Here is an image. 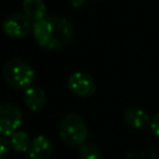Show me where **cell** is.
Returning <instances> with one entry per match:
<instances>
[{
	"label": "cell",
	"mask_w": 159,
	"mask_h": 159,
	"mask_svg": "<svg viewBox=\"0 0 159 159\" xmlns=\"http://www.w3.org/2000/svg\"><path fill=\"white\" fill-rule=\"evenodd\" d=\"M32 34L39 46L47 50H57L71 41L73 29L67 19L55 15L35 21Z\"/></svg>",
	"instance_id": "1"
},
{
	"label": "cell",
	"mask_w": 159,
	"mask_h": 159,
	"mask_svg": "<svg viewBox=\"0 0 159 159\" xmlns=\"http://www.w3.org/2000/svg\"><path fill=\"white\" fill-rule=\"evenodd\" d=\"M2 76L10 87L22 91L31 87L35 80V71L25 61L20 58H11L4 65Z\"/></svg>",
	"instance_id": "2"
},
{
	"label": "cell",
	"mask_w": 159,
	"mask_h": 159,
	"mask_svg": "<svg viewBox=\"0 0 159 159\" xmlns=\"http://www.w3.org/2000/svg\"><path fill=\"white\" fill-rule=\"evenodd\" d=\"M58 134L65 144L70 147H80L87 140L88 128L80 114L70 113L60 122Z\"/></svg>",
	"instance_id": "3"
},
{
	"label": "cell",
	"mask_w": 159,
	"mask_h": 159,
	"mask_svg": "<svg viewBox=\"0 0 159 159\" xmlns=\"http://www.w3.org/2000/svg\"><path fill=\"white\" fill-rule=\"evenodd\" d=\"M22 122V114L17 106L12 103L0 104V135L10 137Z\"/></svg>",
	"instance_id": "4"
},
{
	"label": "cell",
	"mask_w": 159,
	"mask_h": 159,
	"mask_svg": "<svg viewBox=\"0 0 159 159\" xmlns=\"http://www.w3.org/2000/svg\"><path fill=\"white\" fill-rule=\"evenodd\" d=\"M32 20L25 14H12L7 16L2 22V31L15 39L25 37L32 31Z\"/></svg>",
	"instance_id": "5"
},
{
	"label": "cell",
	"mask_w": 159,
	"mask_h": 159,
	"mask_svg": "<svg viewBox=\"0 0 159 159\" xmlns=\"http://www.w3.org/2000/svg\"><path fill=\"white\" fill-rule=\"evenodd\" d=\"M70 91L80 97H89L96 91V82L87 72H75L67 81Z\"/></svg>",
	"instance_id": "6"
},
{
	"label": "cell",
	"mask_w": 159,
	"mask_h": 159,
	"mask_svg": "<svg viewBox=\"0 0 159 159\" xmlns=\"http://www.w3.org/2000/svg\"><path fill=\"white\" fill-rule=\"evenodd\" d=\"M52 143L46 135H37L27 150L30 159H48L52 154Z\"/></svg>",
	"instance_id": "7"
},
{
	"label": "cell",
	"mask_w": 159,
	"mask_h": 159,
	"mask_svg": "<svg viewBox=\"0 0 159 159\" xmlns=\"http://www.w3.org/2000/svg\"><path fill=\"white\" fill-rule=\"evenodd\" d=\"M124 120L127 124L135 129H144L148 125H150L152 119L147 111L138 108V107H130L125 109L124 112Z\"/></svg>",
	"instance_id": "8"
},
{
	"label": "cell",
	"mask_w": 159,
	"mask_h": 159,
	"mask_svg": "<svg viewBox=\"0 0 159 159\" xmlns=\"http://www.w3.org/2000/svg\"><path fill=\"white\" fill-rule=\"evenodd\" d=\"M24 103L34 112L42 109L46 104V94L40 87H29L24 93Z\"/></svg>",
	"instance_id": "9"
},
{
	"label": "cell",
	"mask_w": 159,
	"mask_h": 159,
	"mask_svg": "<svg viewBox=\"0 0 159 159\" xmlns=\"http://www.w3.org/2000/svg\"><path fill=\"white\" fill-rule=\"evenodd\" d=\"M24 14L32 21H39L46 17V6L42 0H24Z\"/></svg>",
	"instance_id": "10"
},
{
	"label": "cell",
	"mask_w": 159,
	"mask_h": 159,
	"mask_svg": "<svg viewBox=\"0 0 159 159\" xmlns=\"http://www.w3.org/2000/svg\"><path fill=\"white\" fill-rule=\"evenodd\" d=\"M10 145H11V149L17 152V153H25L29 150L30 148V137L26 132L24 130H16L15 133H12L10 135Z\"/></svg>",
	"instance_id": "11"
},
{
	"label": "cell",
	"mask_w": 159,
	"mask_h": 159,
	"mask_svg": "<svg viewBox=\"0 0 159 159\" xmlns=\"http://www.w3.org/2000/svg\"><path fill=\"white\" fill-rule=\"evenodd\" d=\"M81 159H101V149L92 142H84L78 147Z\"/></svg>",
	"instance_id": "12"
},
{
	"label": "cell",
	"mask_w": 159,
	"mask_h": 159,
	"mask_svg": "<svg viewBox=\"0 0 159 159\" xmlns=\"http://www.w3.org/2000/svg\"><path fill=\"white\" fill-rule=\"evenodd\" d=\"M10 149H11L10 140L6 137L0 135V159H5L10 154Z\"/></svg>",
	"instance_id": "13"
},
{
	"label": "cell",
	"mask_w": 159,
	"mask_h": 159,
	"mask_svg": "<svg viewBox=\"0 0 159 159\" xmlns=\"http://www.w3.org/2000/svg\"><path fill=\"white\" fill-rule=\"evenodd\" d=\"M150 128L153 130V133L159 138V113L154 116V118L152 119V123H150Z\"/></svg>",
	"instance_id": "14"
},
{
	"label": "cell",
	"mask_w": 159,
	"mask_h": 159,
	"mask_svg": "<svg viewBox=\"0 0 159 159\" xmlns=\"http://www.w3.org/2000/svg\"><path fill=\"white\" fill-rule=\"evenodd\" d=\"M83 2H84V0H72V5H73L75 7H78V6H81Z\"/></svg>",
	"instance_id": "15"
}]
</instances>
